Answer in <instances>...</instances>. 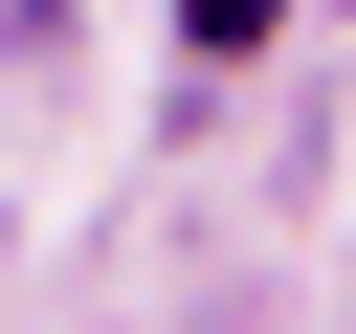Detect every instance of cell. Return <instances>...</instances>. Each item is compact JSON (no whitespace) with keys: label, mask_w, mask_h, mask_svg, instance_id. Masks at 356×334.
Masks as SVG:
<instances>
[{"label":"cell","mask_w":356,"mask_h":334,"mask_svg":"<svg viewBox=\"0 0 356 334\" xmlns=\"http://www.w3.org/2000/svg\"><path fill=\"white\" fill-rule=\"evenodd\" d=\"M178 22H200V45H267V22H289V0H178Z\"/></svg>","instance_id":"1"}]
</instances>
